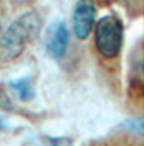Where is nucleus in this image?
<instances>
[{
  "label": "nucleus",
  "instance_id": "2",
  "mask_svg": "<svg viewBox=\"0 0 144 146\" xmlns=\"http://www.w3.org/2000/svg\"><path fill=\"white\" fill-rule=\"evenodd\" d=\"M97 52L105 58H115L123 46V21L117 15H105L94 25Z\"/></svg>",
  "mask_w": 144,
  "mask_h": 146
},
{
  "label": "nucleus",
  "instance_id": "9",
  "mask_svg": "<svg viewBox=\"0 0 144 146\" xmlns=\"http://www.w3.org/2000/svg\"><path fill=\"white\" fill-rule=\"evenodd\" d=\"M0 31H2V28H0Z\"/></svg>",
  "mask_w": 144,
  "mask_h": 146
},
{
  "label": "nucleus",
  "instance_id": "7",
  "mask_svg": "<svg viewBox=\"0 0 144 146\" xmlns=\"http://www.w3.org/2000/svg\"><path fill=\"white\" fill-rule=\"evenodd\" d=\"M0 109L2 110H11L13 109V104H11L10 98H8L7 91L2 88V86H0Z\"/></svg>",
  "mask_w": 144,
  "mask_h": 146
},
{
  "label": "nucleus",
  "instance_id": "6",
  "mask_svg": "<svg viewBox=\"0 0 144 146\" xmlns=\"http://www.w3.org/2000/svg\"><path fill=\"white\" fill-rule=\"evenodd\" d=\"M41 140L47 146H75L73 140L67 136H42Z\"/></svg>",
  "mask_w": 144,
  "mask_h": 146
},
{
  "label": "nucleus",
  "instance_id": "1",
  "mask_svg": "<svg viewBox=\"0 0 144 146\" xmlns=\"http://www.w3.org/2000/svg\"><path fill=\"white\" fill-rule=\"evenodd\" d=\"M39 28L41 16L36 10H28L11 21L0 37V62H11L20 57Z\"/></svg>",
  "mask_w": 144,
  "mask_h": 146
},
{
  "label": "nucleus",
  "instance_id": "5",
  "mask_svg": "<svg viewBox=\"0 0 144 146\" xmlns=\"http://www.w3.org/2000/svg\"><path fill=\"white\" fill-rule=\"evenodd\" d=\"M8 88L23 102H28V101H31L34 98V84H32L31 78H28V76L11 80L10 83H8Z\"/></svg>",
  "mask_w": 144,
  "mask_h": 146
},
{
  "label": "nucleus",
  "instance_id": "3",
  "mask_svg": "<svg viewBox=\"0 0 144 146\" xmlns=\"http://www.w3.org/2000/svg\"><path fill=\"white\" fill-rule=\"evenodd\" d=\"M97 10L92 2H78L73 10V33L79 41L88 39L94 25H96Z\"/></svg>",
  "mask_w": 144,
  "mask_h": 146
},
{
  "label": "nucleus",
  "instance_id": "8",
  "mask_svg": "<svg viewBox=\"0 0 144 146\" xmlns=\"http://www.w3.org/2000/svg\"><path fill=\"white\" fill-rule=\"evenodd\" d=\"M2 127H3V122H2V119H0V128H2Z\"/></svg>",
  "mask_w": 144,
  "mask_h": 146
},
{
  "label": "nucleus",
  "instance_id": "4",
  "mask_svg": "<svg viewBox=\"0 0 144 146\" xmlns=\"http://www.w3.org/2000/svg\"><path fill=\"white\" fill-rule=\"evenodd\" d=\"M70 33L63 20H55L46 31V50L52 58H60L67 54Z\"/></svg>",
  "mask_w": 144,
  "mask_h": 146
}]
</instances>
